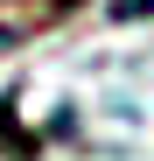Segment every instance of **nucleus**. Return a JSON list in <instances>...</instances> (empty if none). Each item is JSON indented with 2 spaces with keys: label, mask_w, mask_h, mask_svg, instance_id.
Returning <instances> with one entry per match:
<instances>
[{
  "label": "nucleus",
  "mask_w": 154,
  "mask_h": 161,
  "mask_svg": "<svg viewBox=\"0 0 154 161\" xmlns=\"http://www.w3.org/2000/svg\"><path fill=\"white\" fill-rule=\"evenodd\" d=\"M119 14H154V0H119Z\"/></svg>",
  "instance_id": "nucleus-1"
}]
</instances>
